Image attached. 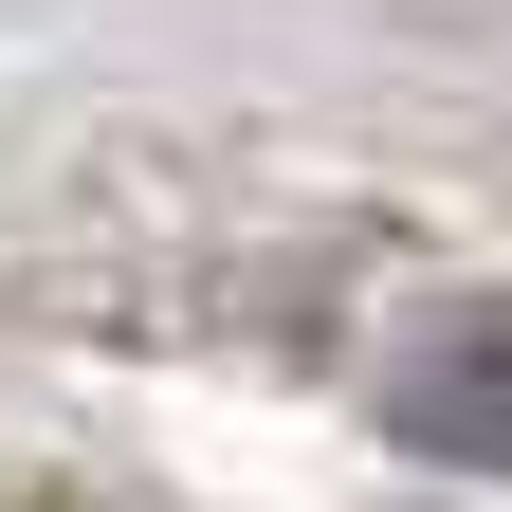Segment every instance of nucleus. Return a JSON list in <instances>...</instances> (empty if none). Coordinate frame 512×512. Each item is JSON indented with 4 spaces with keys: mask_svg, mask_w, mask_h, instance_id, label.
I'll return each instance as SVG.
<instances>
[{
    "mask_svg": "<svg viewBox=\"0 0 512 512\" xmlns=\"http://www.w3.org/2000/svg\"><path fill=\"white\" fill-rule=\"evenodd\" d=\"M0 512H74V494H19V476H0Z\"/></svg>",
    "mask_w": 512,
    "mask_h": 512,
    "instance_id": "nucleus-2",
    "label": "nucleus"
},
{
    "mask_svg": "<svg viewBox=\"0 0 512 512\" xmlns=\"http://www.w3.org/2000/svg\"><path fill=\"white\" fill-rule=\"evenodd\" d=\"M384 439H421L439 476H512V330L494 311H439V330L384 366Z\"/></svg>",
    "mask_w": 512,
    "mask_h": 512,
    "instance_id": "nucleus-1",
    "label": "nucleus"
}]
</instances>
